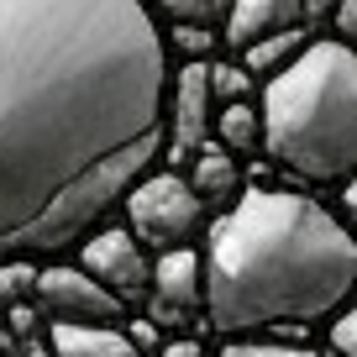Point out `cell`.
Segmentation results:
<instances>
[{
  "label": "cell",
  "mask_w": 357,
  "mask_h": 357,
  "mask_svg": "<svg viewBox=\"0 0 357 357\" xmlns=\"http://www.w3.org/2000/svg\"><path fill=\"white\" fill-rule=\"evenodd\" d=\"M147 294H153L158 321L184 326L195 310H205V268L195 247H174V252H158L153 273H147Z\"/></svg>",
  "instance_id": "ba28073f"
},
{
  "label": "cell",
  "mask_w": 357,
  "mask_h": 357,
  "mask_svg": "<svg viewBox=\"0 0 357 357\" xmlns=\"http://www.w3.org/2000/svg\"><path fill=\"white\" fill-rule=\"evenodd\" d=\"M147 11L168 16L174 26H205V32H221L226 16H231V0H147Z\"/></svg>",
  "instance_id": "5bb4252c"
},
{
  "label": "cell",
  "mask_w": 357,
  "mask_h": 357,
  "mask_svg": "<svg viewBox=\"0 0 357 357\" xmlns=\"http://www.w3.org/2000/svg\"><path fill=\"white\" fill-rule=\"evenodd\" d=\"M79 268H84L100 289H111L121 305L142 300V294H147V273H153L142 242H137L126 226H105V231L89 236V242H84V263H79Z\"/></svg>",
  "instance_id": "52a82bcc"
},
{
  "label": "cell",
  "mask_w": 357,
  "mask_h": 357,
  "mask_svg": "<svg viewBox=\"0 0 357 357\" xmlns=\"http://www.w3.org/2000/svg\"><path fill=\"white\" fill-rule=\"evenodd\" d=\"M331 6H336V0H305V22H326V16H331Z\"/></svg>",
  "instance_id": "7402d4cb"
},
{
  "label": "cell",
  "mask_w": 357,
  "mask_h": 357,
  "mask_svg": "<svg viewBox=\"0 0 357 357\" xmlns=\"http://www.w3.org/2000/svg\"><path fill=\"white\" fill-rule=\"evenodd\" d=\"M53 357H142L116 326H53Z\"/></svg>",
  "instance_id": "7c38bea8"
},
{
  "label": "cell",
  "mask_w": 357,
  "mask_h": 357,
  "mask_svg": "<svg viewBox=\"0 0 357 357\" xmlns=\"http://www.w3.org/2000/svg\"><path fill=\"white\" fill-rule=\"evenodd\" d=\"M174 47L190 58V63H200V53L215 47V32H205V26H174Z\"/></svg>",
  "instance_id": "ac0fdd59"
},
{
  "label": "cell",
  "mask_w": 357,
  "mask_h": 357,
  "mask_svg": "<svg viewBox=\"0 0 357 357\" xmlns=\"http://www.w3.org/2000/svg\"><path fill=\"white\" fill-rule=\"evenodd\" d=\"M331 347H336V357H357V305L342 310V321L331 326Z\"/></svg>",
  "instance_id": "ffe728a7"
},
{
  "label": "cell",
  "mask_w": 357,
  "mask_h": 357,
  "mask_svg": "<svg viewBox=\"0 0 357 357\" xmlns=\"http://www.w3.org/2000/svg\"><path fill=\"white\" fill-rule=\"evenodd\" d=\"M221 357H315L310 347H273V342H231Z\"/></svg>",
  "instance_id": "e0dca14e"
},
{
  "label": "cell",
  "mask_w": 357,
  "mask_h": 357,
  "mask_svg": "<svg viewBox=\"0 0 357 357\" xmlns=\"http://www.w3.org/2000/svg\"><path fill=\"white\" fill-rule=\"evenodd\" d=\"M263 153L305 184H347L357 174V53L315 37L257 95Z\"/></svg>",
  "instance_id": "3957f363"
},
{
  "label": "cell",
  "mask_w": 357,
  "mask_h": 357,
  "mask_svg": "<svg viewBox=\"0 0 357 357\" xmlns=\"http://www.w3.org/2000/svg\"><path fill=\"white\" fill-rule=\"evenodd\" d=\"M310 43H315V32L300 22V26H284V32L252 37V43L236 47V53H242V68H247L252 79H273V74H284V68H289V63H294V58H300Z\"/></svg>",
  "instance_id": "8fae6325"
},
{
  "label": "cell",
  "mask_w": 357,
  "mask_h": 357,
  "mask_svg": "<svg viewBox=\"0 0 357 357\" xmlns=\"http://www.w3.org/2000/svg\"><path fill=\"white\" fill-rule=\"evenodd\" d=\"M342 211H347V231L357 236V174L342 184Z\"/></svg>",
  "instance_id": "44dd1931"
},
{
  "label": "cell",
  "mask_w": 357,
  "mask_h": 357,
  "mask_svg": "<svg viewBox=\"0 0 357 357\" xmlns=\"http://www.w3.org/2000/svg\"><path fill=\"white\" fill-rule=\"evenodd\" d=\"M195 168H190V190L200 195L205 211H226V205L242 195V168H236V158L226 153V147L205 142L200 153H190Z\"/></svg>",
  "instance_id": "30bf717a"
},
{
  "label": "cell",
  "mask_w": 357,
  "mask_h": 357,
  "mask_svg": "<svg viewBox=\"0 0 357 357\" xmlns=\"http://www.w3.org/2000/svg\"><path fill=\"white\" fill-rule=\"evenodd\" d=\"M121 205H126V221H132L126 231H132L142 247H158V252L190 247L195 236L205 231V215H211L200 205V195L190 190V178L153 174V168L121 195Z\"/></svg>",
  "instance_id": "277c9868"
},
{
  "label": "cell",
  "mask_w": 357,
  "mask_h": 357,
  "mask_svg": "<svg viewBox=\"0 0 357 357\" xmlns=\"http://www.w3.org/2000/svg\"><path fill=\"white\" fill-rule=\"evenodd\" d=\"M32 294H37V305L53 315V326H116L121 310H126L111 289H100L84 268H68V263L37 268Z\"/></svg>",
  "instance_id": "5b68a950"
},
{
  "label": "cell",
  "mask_w": 357,
  "mask_h": 357,
  "mask_svg": "<svg viewBox=\"0 0 357 357\" xmlns=\"http://www.w3.org/2000/svg\"><path fill=\"white\" fill-rule=\"evenodd\" d=\"M300 22H305V0H231V16H226L221 37L231 47H247L252 37L284 32V26H300Z\"/></svg>",
  "instance_id": "9c48e42d"
},
{
  "label": "cell",
  "mask_w": 357,
  "mask_h": 357,
  "mask_svg": "<svg viewBox=\"0 0 357 357\" xmlns=\"http://www.w3.org/2000/svg\"><path fill=\"white\" fill-rule=\"evenodd\" d=\"M147 0H0V263L63 252L163 158Z\"/></svg>",
  "instance_id": "6da1fadb"
},
{
  "label": "cell",
  "mask_w": 357,
  "mask_h": 357,
  "mask_svg": "<svg viewBox=\"0 0 357 357\" xmlns=\"http://www.w3.org/2000/svg\"><path fill=\"white\" fill-rule=\"evenodd\" d=\"M331 26H336V43L357 53V0H336L331 6Z\"/></svg>",
  "instance_id": "d6986e66"
},
{
  "label": "cell",
  "mask_w": 357,
  "mask_h": 357,
  "mask_svg": "<svg viewBox=\"0 0 357 357\" xmlns=\"http://www.w3.org/2000/svg\"><path fill=\"white\" fill-rule=\"evenodd\" d=\"M205 84H211L215 105H236V100H257V79L242 63H205Z\"/></svg>",
  "instance_id": "9a60e30c"
},
{
  "label": "cell",
  "mask_w": 357,
  "mask_h": 357,
  "mask_svg": "<svg viewBox=\"0 0 357 357\" xmlns=\"http://www.w3.org/2000/svg\"><path fill=\"white\" fill-rule=\"evenodd\" d=\"M211 142H215V147H226L231 158H242V153H257V142H263V121H257V100L215 105V116H211Z\"/></svg>",
  "instance_id": "4fadbf2b"
},
{
  "label": "cell",
  "mask_w": 357,
  "mask_h": 357,
  "mask_svg": "<svg viewBox=\"0 0 357 357\" xmlns=\"http://www.w3.org/2000/svg\"><path fill=\"white\" fill-rule=\"evenodd\" d=\"M200 268L215 331L305 326L342 310L357 289V236L310 195L242 190L211 226Z\"/></svg>",
  "instance_id": "7a4b0ae2"
},
{
  "label": "cell",
  "mask_w": 357,
  "mask_h": 357,
  "mask_svg": "<svg viewBox=\"0 0 357 357\" xmlns=\"http://www.w3.org/2000/svg\"><path fill=\"white\" fill-rule=\"evenodd\" d=\"M211 84H205V63H184L178 74H168V100H163V147H174V158H190L211 142Z\"/></svg>",
  "instance_id": "8992f818"
},
{
  "label": "cell",
  "mask_w": 357,
  "mask_h": 357,
  "mask_svg": "<svg viewBox=\"0 0 357 357\" xmlns=\"http://www.w3.org/2000/svg\"><path fill=\"white\" fill-rule=\"evenodd\" d=\"M37 284V263H0V300H22V294H32Z\"/></svg>",
  "instance_id": "2e32d148"
}]
</instances>
